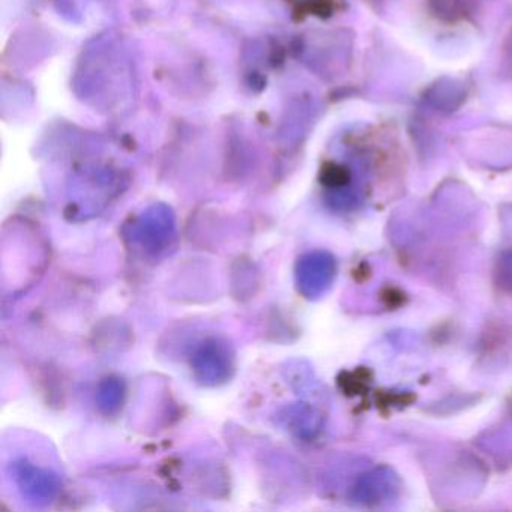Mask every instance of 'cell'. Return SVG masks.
Instances as JSON below:
<instances>
[{"instance_id": "6da1fadb", "label": "cell", "mask_w": 512, "mask_h": 512, "mask_svg": "<svg viewBox=\"0 0 512 512\" xmlns=\"http://www.w3.org/2000/svg\"><path fill=\"white\" fill-rule=\"evenodd\" d=\"M191 365L200 382L205 385H220L232 376V352L223 341L208 338L194 353Z\"/></svg>"}, {"instance_id": "7a4b0ae2", "label": "cell", "mask_w": 512, "mask_h": 512, "mask_svg": "<svg viewBox=\"0 0 512 512\" xmlns=\"http://www.w3.org/2000/svg\"><path fill=\"white\" fill-rule=\"evenodd\" d=\"M335 275V262L329 254L311 253L302 257L296 269L299 290L307 298H317L331 286Z\"/></svg>"}, {"instance_id": "3957f363", "label": "cell", "mask_w": 512, "mask_h": 512, "mask_svg": "<svg viewBox=\"0 0 512 512\" xmlns=\"http://www.w3.org/2000/svg\"><path fill=\"white\" fill-rule=\"evenodd\" d=\"M17 476H19L20 485H22L23 490L34 494L35 497H49L50 499L56 493V488H58L53 476L37 469V467L29 466V464L20 467L19 475Z\"/></svg>"}, {"instance_id": "277c9868", "label": "cell", "mask_w": 512, "mask_h": 512, "mask_svg": "<svg viewBox=\"0 0 512 512\" xmlns=\"http://www.w3.org/2000/svg\"><path fill=\"white\" fill-rule=\"evenodd\" d=\"M394 490V482H392L391 473L383 475L376 472L368 478L362 479L358 485V494L361 502H380L385 497L391 496Z\"/></svg>"}, {"instance_id": "5b68a950", "label": "cell", "mask_w": 512, "mask_h": 512, "mask_svg": "<svg viewBox=\"0 0 512 512\" xmlns=\"http://www.w3.org/2000/svg\"><path fill=\"white\" fill-rule=\"evenodd\" d=\"M98 398H100V407L104 412H118L122 401H124V385L118 379H107L101 385Z\"/></svg>"}, {"instance_id": "8992f818", "label": "cell", "mask_w": 512, "mask_h": 512, "mask_svg": "<svg viewBox=\"0 0 512 512\" xmlns=\"http://www.w3.org/2000/svg\"><path fill=\"white\" fill-rule=\"evenodd\" d=\"M497 275H499L500 286L512 290V253L506 254V256L500 260Z\"/></svg>"}]
</instances>
